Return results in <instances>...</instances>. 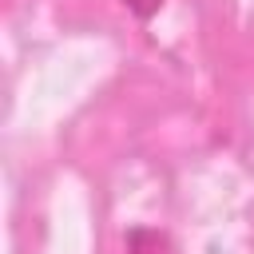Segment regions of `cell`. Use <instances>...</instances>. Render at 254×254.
I'll return each mask as SVG.
<instances>
[{
  "instance_id": "7a4b0ae2",
  "label": "cell",
  "mask_w": 254,
  "mask_h": 254,
  "mask_svg": "<svg viewBox=\"0 0 254 254\" xmlns=\"http://www.w3.org/2000/svg\"><path fill=\"white\" fill-rule=\"evenodd\" d=\"M123 4H127V8H131L139 20H151V16L163 8V0H123Z\"/></svg>"
},
{
  "instance_id": "6da1fadb",
  "label": "cell",
  "mask_w": 254,
  "mask_h": 254,
  "mask_svg": "<svg viewBox=\"0 0 254 254\" xmlns=\"http://www.w3.org/2000/svg\"><path fill=\"white\" fill-rule=\"evenodd\" d=\"M127 254H179L175 242L163 234V230H151V226H135L127 234Z\"/></svg>"
}]
</instances>
